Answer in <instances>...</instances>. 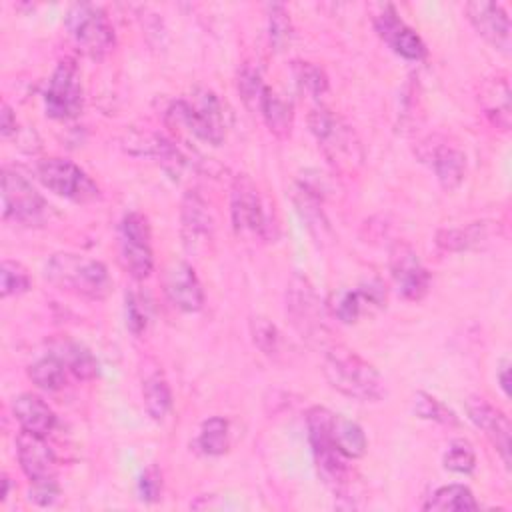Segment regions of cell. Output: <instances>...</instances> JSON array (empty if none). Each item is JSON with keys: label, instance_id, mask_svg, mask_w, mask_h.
I'll return each mask as SVG.
<instances>
[{"label": "cell", "instance_id": "cell-1", "mask_svg": "<svg viewBox=\"0 0 512 512\" xmlns=\"http://www.w3.org/2000/svg\"><path fill=\"white\" fill-rule=\"evenodd\" d=\"M328 384L340 394L360 400V402H378L386 394L384 380L380 372L364 360L354 350L334 344L324 354L322 364Z\"/></svg>", "mask_w": 512, "mask_h": 512}, {"label": "cell", "instance_id": "cell-2", "mask_svg": "<svg viewBox=\"0 0 512 512\" xmlns=\"http://www.w3.org/2000/svg\"><path fill=\"white\" fill-rule=\"evenodd\" d=\"M308 126L326 160L338 172H356L362 166V144L352 126L340 114L320 104L310 110Z\"/></svg>", "mask_w": 512, "mask_h": 512}, {"label": "cell", "instance_id": "cell-3", "mask_svg": "<svg viewBox=\"0 0 512 512\" xmlns=\"http://www.w3.org/2000/svg\"><path fill=\"white\" fill-rule=\"evenodd\" d=\"M46 278L60 290L88 300H104L112 288L108 268L94 258L58 252L46 264Z\"/></svg>", "mask_w": 512, "mask_h": 512}, {"label": "cell", "instance_id": "cell-4", "mask_svg": "<svg viewBox=\"0 0 512 512\" xmlns=\"http://www.w3.org/2000/svg\"><path fill=\"white\" fill-rule=\"evenodd\" d=\"M332 422L334 414L324 406H312L306 412L308 440L312 446V456L318 468L320 478L334 492H342L348 486V464L346 456L336 448L332 440Z\"/></svg>", "mask_w": 512, "mask_h": 512}, {"label": "cell", "instance_id": "cell-5", "mask_svg": "<svg viewBox=\"0 0 512 512\" xmlns=\"http://www.w3.org/2000/svg\"><path fill=\"white\" fill-rule=\"evenodd\" d=\"M168 118L174 124H182L198 140L218 146L226 138L224 110L218 96L212 90L198 88L192 100H176L168 108Z\"/></svg>", "mask_w": 512, "mask_h": 512}, {"label": "cell", "instance_id": "cell-6", "mask_svg": "<svg viewBox=\"0 0 512 512\" xmlns=\"http://www.w3.org/2000/svg\"><path fill=\"white\" fill-rule=\"evenodd\" d=\"M286 316L292 328L310 344H324L328 340L326 308L316 294L310 280L294 272L286 286Z\"/></svg>", "mask_w": 512, "mask_h": 512}, {"label": "cell", "instance_id": "cell-7", "mask_svg": "<svg viewBox=\"0 0 512 512\" xmlns=\"http://www.w3.org/2000/svg\"><path fill=\"white\" fill-rule=\"evenodd\" d=\"M230 218L238 236H250L258 240L274 238V222L268 212L266 198L260 194L254 180L246 174H238L230 192Z\"/></svg>", "mask_w": 512, "mask_h": 512}, {"label": "cell", "instance_id": "cell-8", "mask_svg": "<svg viewBox=\"0 0 512 512\" xmlns=\"http://www.w3.org/2000/svg\"><path fill=\"white\" fill-rule=\"evenodd\" d=\"M66 28L74 44L90 58H102L114 48L112 22L96 4H72L66 14Z\"/></svg>", "mask_w": 512, "mask_h": 512}, {"label": "cell", "instance_id": "cell-9", "mask_svg": "<svg viewBox=\"0 0 512 512\" xmlns=\"http://www.w3.org/2000/svg\"><path fill=\"white\" fill-rule=\"evenodd\" d=\"M2 218L22 226H38L48 212L42 194L26 176L16 170L2 168Z\"/></svg>", "mask_w": 512, "mask_h": 512}, {"label": "cell", "instance_id": "cell-10", "mask_svg": "<svg viewBox=\"0 0 512 512\" xmlns=\"http://www.w3.org/2000/svg\"><path fill=\"white\" fill-rule=\"evenodd\" d=\"M36 174L48 190L66 200L86 204L100 196L96 182L72 160L60 156L42 158L36 164Z\"/></svg>", "mask_w": 512, "mask_h": 512}, {"label": "cell", "instance_id": "cell-11", "mask_svg": "<svg viewBox=\"0 0 512 512\" xmlns=\"http://www.w3.org/2000/svg\"><path fill=\"white\" fill-rule=\"evenodd\" d=\"M82 106L84 92L80 70L72 58H64L54 68L44 90L46 116L54 120H70L82 112Z\"/></svg>", "mask_w": 512, "mask_h": 512}, {"label": "cell", "instance_id": "cell-12", "mask_svg": "<svg viewBox=\"0 0 512 512\" xmlns=\"http://www.w3.org/2000/svg\"><path fill=\"white\" fill-rule=\"evenodd\" d=\"M150 224L140 212H128L120 222V264L136 280L150 276L154 254L150 246Z\"/></svg>", "mask_w": 512, "mask_h": 512}, {"label": "cell", "instance_id": "cell-13", "mask_svg": "<svg viewBox=\"0 0 512 512\" xmlns=\"http://www.w3.org/2000/svg\"><path fill=\"white\" fill-rule=\"evenodd\" d=\"M390 272L402 298L418 302L428 294L430 274L410 244L394 242L390 248Z\"/></svg>", "mask_w": 512, "mask_h": 512}, {"label": "cell", "instance_id": "cell-14", "mask_svg": "<svg viewBox=\"0 0 512 512\" xmlns=\"http://www.w3.org/2000/svg\"><path fill=\"white\" fill-rule=\"evenodd\" d=\"M374 28L378 36L402 58L406 60H422L426 56V46L422 38L404 24V20L396 14L394 6L380 4L378 12L372 16Z\"/></svg>", "mask_w": 512, "mask_h": 512}, {"label": "cell", "instance_id": "cell-15", "mask_svg": "<svg viewBox=\"0 0 512 512\" xmlns=\"http://www.w3.org/2000/svg\"><path fill=\"white\" fill-rule=\"evenodd\" d=\"M168 300L182 312H198L204 306V288L194 268L184 260H172L162 276Z\"/></svg>", "mask_w": 512, "mask_h": 512}, {"label": "cell", "instance_id": "cell-16", "mask_svg": "<svg viewBox=\"0 0 512 512\" xmlns=\"http://www.w3.org/2000/svg\"><path fill=\"white\" fill-rule=\"evenodd\" d=\"M466 414L476 428H480L492 442L506 466H510V420L482 396H468Z\"/></svg>", "mask_w": 512, "mask_h": 512}, {"label": "cell", "instance_id": "cell-17", "mask_svg": "<svg viewBox=\"0 0 512 512\" xmlns=\"http://www.w3.org/2000/svg\"><path fill=\"white\" fill-rule=\"evenodd\" d=\"M468 22L474 30L496 50L508 54L510 50V18L506 10L488 0H474L466 4Z\"/></svg>", "mask_w": 512, "mask_h": 512}, {"label": "cell", "instance_id": "cell-18", "mask_svg": "<svg viewBox=\"0 0 512 512\" xmlns=\"http://www.w3.org/2000/svg\"><path fill=\"white\" fill-rule=\"evenodd\" d=\"M386 304V288L380 280H368L354 290H344L334 300V316L344 324H354L364 314H372Z\"/></svg>", "mask_w": 512, "mask_h": 512}, {"label": "cell", "instance_id": "cell-19", "mask_svg": "<svg viewBox=\"0 0 512 512\" xmlns=\"http://www.w3.org/2000/svg\"><path fill=\"white\" fill-rule=\"evenodd\" d=\"M16 452L22 472L34 482L56 476V458L44 436L20 430L16 436Z\"/></svg>", "mask_w": 512, "mask_h": 512}, {"label": "cell", "instance_id": "cell-20", "mask_svg": "<svg viewBox=\"0 0 512 512\" xmlns=\"http://www.w3.org/2000/svg\"><path fill=\"white\" fill-rule=\"evenodd\" d=\"M182 220V238L184 246L190 252H198L212 240V216L206 210L204 200L196 192H188L182 200L180 210Z\"/></svg>", "mask_w": 512, "mask_h": 512}, {"label": "cell", "instance_id": "cell-21", "mask_svg": "<svg viewBox=\"0 0 512 512\" xmlns=\"http://www.w3.org/2000/svg\"><path fill=\"white\" fill-rule=\"evenodd\" d=\"M426 152L420 154L434 170L436 180L448 192L456 190L466 174V156L460 148L450 144H424Z\"/></svg>", "mask_w": 512, "mask_h": 512}, {"label": "cell", "instance_id": "cell-22", "mask_svg": "<svg viewBox=\"0 0 512 512\" xmlns=\"http://www.w3.org/2000/svg\"><path fill=\"white\" fill-rule=\"evenodd\" d=\"M494 222H470L458 228H440L436 232V244L448 252L478 250L492 242Z\"/></svg>", "mask_w": 512, "mask_h": 512}, {"label": "cell", "instance_id": "cell-23", "mask_svg": "<svg viewBox=\"0 0 512 512\" xmlns=\"http://www.w3.org/2000/svg\"><path fill=\"white\" fill-rule=\"evenodd\" d=\"M12 414L20 424V430H26L38 436H46L56 424L54 410L40 396L30 392L14 398Z\"/></svg>", "mask_w": 512, "mask_h": 512}, {"label": "cell", "instance_id": "cell-24", "mask_svg": "<svg viewBox=\"0 0 512 512\" xmlns=\"http://www.w3.org/2000/svg\"><path fill=\"white\" fill-rule=\"evenodd\" d=\"M480 104L486 118L500 130H508L512 124V106H510V86L506 76H496L482 86Z\"/></svg>", "mask_w": 512, "mask_h": 512}, {"label": "cell", "instance_id": "cell-25", "mask_svg": "<svg viewBox=\"0 0 512 512\" xmlns=\"http://www.w3.org/2000/svg\"><path fill=\"white\" fill-rule=\"evenodd\" d=\"M428 512H468L478 510V502L472 490L464 484H446L434 490L422 506Z\"/></svg>", "mask_w": 512, "mask_h": 512}, {"label": "cell", "instance_id": "cell-26", "mask_svg": "<svg viewBox=\"0 0 512 512\" xmlns=\"http://www.w3.org/2000/svg\"><path fill=\"white\" fill-rule=\"evenodd\" d=\"M294 204L298 208V214L302 216V220L306 222V228L310 230V234L320 242L330 238V224L324 216V212L320 210V198L314 194V190L306 184H300L296 188L294 194Z\"/></svg>", "mask_w": 512, "mask_h": 512}, {"label": "cell", "instance_id": "cell-27", "mask_svg": "<svg viewBox=\"0 0 512 512\" xmlns=\"http://www.w3.org/2000/svg\"><path fill=\"white\" fill-rule=\"evenodd\" d=\"M268 126V130L278 136V138H286L292 130V104H288L286 100H282L270 86L266 88L262 102H260V110H258Z\"/></svg>", "mask_w": 512, "mask_h": 512}, {"label": "cell", "instance_id": "cell-28", "mask_svg": "<svg viewBox=\"0 0 512 512\" xmlns=\"http://www.w3.org/2000/svg\"><path fill=\"white\" fill-rule=\"evenodd\" d=\"M54 354L66 364L68 372L72 376H76L78 380H90L98 374V360L94 358V354L88 348H84L78 342H72V340L60 342V346H56Z\"/></svg>", "mask_w": 512, "mask_h": 512}, {"label": "cell", "instance_id": "cell-29", "mask_svg": "<svg viewBox=\"0 0 512 512\" xmlns=\"http://www.w3.org/2000/svg\"><path fill=\"white\" fill-rule=\"evenodd\" d=\"M28 376L30 380L46 390V392H56L60 388L66 386V380H68V368L66 364L52 352L48 356H42L38 358L36 362L30 364L28 368Z\"/></svg>", "mask_w": 512, "mask_h": 512}, {"label": "cell", "instance_id": "cell-30", "mask_svg": "<svg viewBox=\"0 0 512 512\" xmlns=\"http://www.w3.org/2000/svg\"><path fill=\"white\" fill-rule=\"evenodd\" d=\"M332 440L336 444V448L346 456V458H360L366 452V434L364 430L348 420L342 418L338 414H334V422H332Z\"/></svg>", "mask_w": 512, "mask_h": 512}, {"label": "cell", "instance_id": "cell-31", "mask_svg": "<svg viewBox=\"0 0 512 512\" xmlns=\"http://www.w3.org/2000/svg\"><path fill=\"white\" fill-rule=\"evenodd\" d=\"M142 400L148 416L156 422L164 420L172 408V392L162 374H150L142 384Z\"/></svg>", "mask_w": 512, "mask_h": 512}, {"label": "cell", "instance_id": "cell-32", "mask_svg": "<svg viewBox=\"0 0 512 512\" xmlns=\"http://www.w3.org/2000/svg\"><path fill=\"white\" fill-rule=\"evenodd\" d=\"M198 446L208 456H222L230 448V426L222 416H212L202 422Z\"/></svg>", "mask_w": 512, "mask_h": 512}, {"label": "cell", "instance_id": "cell-33", "mask_svg": "<svg viewBox=\"0 0 512 512\" xmlns=\"http://www.w3.org/2000/svg\"><path fill=\"white\" fill-rule=\"evenodd\" d=\"M238 92L244 100V104L252 110V112H258L260 110V102H262V96L266 92V84H264V78H262V70L256 62H244L238 70Z\"/></svg>", "mask_w": 512, "mask_h": 512}, {"label": "cell", "instance_id": "cell-34", "mask_svg": "<svg viewBox=\"0 0 512 512\" xmlns=\"http://www.w3.org/2000/svg\"><path fill=\"white\" fill-rule=\"evenodd\" d=\"M292 72H294V80L298 84V88L308 94L310 98L320 100L326 92H328V76L324 74V70L312 62H302L296 60L292 62Z\"/></svg>", "mask_w": 512, "mask_h": 512}, {"label": "cell", "instance_id": "cell-35", "mask_svg": "<svg viewBox=\"0 0 512 512\" xmlns=\"http://www.w3.org/2000/svg\"><path fill=\"white\" fill-rule=\"evenodd\" d=\"M412 410L422 420H432L444 426H456L458 416L428 392H416L412 398Z\"/></svg>", "mask_w": 512, "mask_h": 512}, {"label": "cell", "instance_id": "cell-36", "mask_svg": "<svg viewBox=\"0 0 512 512\" xmlns=\"http://www.w3.org/2000/svg\"><path fill=\"white\" fill-rule=\"evenodd\" d=\"M32 286L28 270L16 260H2L0 264V294L2 298L20 296Z\"/></svg>", "mask_w": 512, "mask_h": 512}, {"label": "cell", "instance_id": "cell-37", "mask_svg": "<svg viewBox=\"0 0 512 512\" xmlns=\"http://www.w3.org/2000/svg\"><path fill=\"white\" fill-rule=\"evenodd\" d=\"M268 36L274 50H284L292 38V22L284 4L268 6Z\"/></svg>", "mask_w": 512, "mask_h": 512}, {"label": "cell", "instance_id": "cell-38", "mask_svg": "<svg viewBox=\"0 0 512 512\" xmlns=\"http://www.w3.org/2000/svg\"><path fill=\"white\" fill-rule=\"evenodd\" d=\"M250 334H252V342L256 344V348L260 352H264L266 356H272L274 352H278L280 332L268 318L252 316L250 318Z\"/></svg>", "mask_w": 512, "mask_h": 512}, {"label": "cell", "instance_id": "cell-39", "mask_svg": "<svg viewBox=\"0 0 512 512\" xmlns=\"http://www.w3.org/2000/svg\"><path fill=\"white\" fill-rule=\"evenodd\" d=\"M444 466L456 474H470L476 468V454L470 442L454 440L444 454Z\"/></svg>", "mask_w": 512, "mask_h": 512}, {"label": "cell", "instance_id": "cell-40", "mask_svg": "<svg viewBox=\"0 0 512 512\" xmlns=\"http://www.w3.org/2000/svg\"><path fill=\"white\" fill-rule=\"evenodd\" d=\"M138 494L144 502H156L162 494V474L156 466H148L138 480Z\"/></svg>", "mask_w": 512, "mask_h": 512}, {"label": "cell", "instance_id": "cell-41", "mask_svg": "<svg viewBox=\"0 0 512 512\" xmlns=\"http://www.w3.org/2000/svg\"><path fill=\"white\" fill-rule=\"evenodd\" d=\"M28 496L38 506H52L60 496V486L56 482V476L54 478H44V480H34L32 486H30Z\"/></svg>", "mask_w": 512, "mask_h": 512}, {"label": "cell", "instance_id": "cell-42", "mask_svg": "<svg viewBox=\"0 0 512 512\" xmlns=\"http://www.w3.org/2000/svg\"><path fill=\"white\" fill-rule=\"evenodd\" d=\"M148 316L146 310L142 308L140 300L136 294H126V326L132 334H142L146 328Z\"/></svg>", "mask_w": 512, "mask_h": 512}, {"label": "cell", "instance_id": "cell-43", "mask_svg": "<svg viewBox=\"0 0 512 512\" xmlns=\"http://www.w3.org/2000/svg\"><path fill=\"white\" fill-rule=\"evenodd\" d=\"M16 130H18V122H16V116H14L12 108L8 104H2V110H0V136L8 138V136L16 134Z\"/></svg>", "mask_w": 512, "mask_h": 512}, {"label": "cell", "instance_id": "cell-44", "mask_svg": "<svg viewBox=\"0 0 512 512\" xmlns=\"http://www.w3.org/2000/svg\"><path fill=\"white\" fill-rule=\"evenodd\" d=\"M498 384L502 388V392L506 396H510V364L508 362H502V366L498 368Z\"/></svg>", "mask_w": 512, "mask_h": 512}, {"label": "cell", "instance_id": "cell-45", "mask_svg": "<svg viewBox=\"0 0 512 512\" xmlns=\"http://www.w3.org/2000/svg\"><path fill=\"white\" fill-rule=\"evenodd\" d=\"M8 488H10V480H8V476L4 474V476H2V496H0V500H6V498H8Z\"/></svg>", "mask_w": 512, "mask_h": 512}]
</instances>
